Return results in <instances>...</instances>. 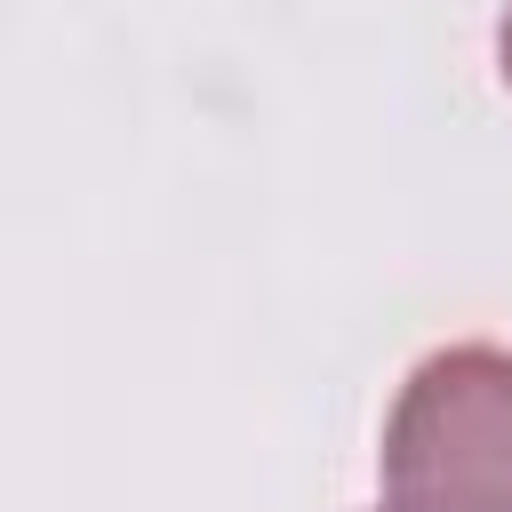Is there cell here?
Returning a JSON list of instances; mask_svg holds the SVG:
<instances>
[{
  "instance_id": "6da1fadb",
  "label": "cell",
  "mask_w": 512,
  "mask_h": 512,
  "mask_svg": "<svg viewBox=\"0 0 512 512\" xmlns=\"http://www.w3.org/2000/svg\"><path fill=\"white\" fill-rule=\"evenodd\" d=\"M400 512H512V360H432L392 432Z\"/></svg>"
}]
</instances>
